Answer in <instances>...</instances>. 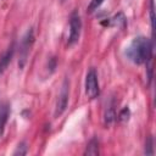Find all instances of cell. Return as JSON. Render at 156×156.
<instances>
[{"mask_svg": "<svg viewBox=\"0 0 156 156\" xmlns=\"http://www.w3.org/2000/svg\"><path fill=\"white\" fill-rule=\"evenodd\" d=\"M154 50V41L146 37H136L126 48V56L129 61L135 65H143L151 61Z\"/></svg>", "mask_w": 156, "mask_h": 156, "instance_id": "cell-1", "label": "cell"}, {"mask_svg": "<svg viewBox=\"0 0 156 156\" xmlns=\"http://www.w3.org/2000/svg\"><path fill=\"white\" fill-rule=\"evenodd\" d=\"M80 30H82V20L79 12L74 10L69 16V35L67 40L68 46H72L78 41L80 37Z\"/></svg>", "mask_w": 156, "mask_h": 156, "instance_id": "cell-2", "label": "cell"}, {"mask_svg": "<svg viewBox=\"0 0 156 156\" xmlns=\"http://www.w3.org/2000/svg\"><path fill=\"white\" fill-rule=\"evenodd\" d=\"M100 93L98 73L95 68H90L85 76V94L89 99H95Z\"/></svg>", "mask_w": 156, "mask_h": 156, "instance_id": "cell-3", "label": "cell"}, {"mask_svg": "<svg viewBox=\"0 0 156 156\" xmlns=\"http://www.w3.org/2000/svg\"><path fill=\"white\" fill-rule=\"evenodd\" d=\"M68 93H69V88H68V82L67 79L63 80L62 83V87H61V90L58 93V96H57V100H56V105H55V117H58L61 116L66 107H67V104H68Z\"/></svg>", "mask_w": 156, "mask_h": 156, "instance_id": "cell-4", "label": "cell"}, {"mask_svg": "<svg viewBox=\"0 0 156 156\" xmlns=\"http://www.w3.org/2000/svg\"><path fill=\"white\" fill-rule=\"evenodd\" d=\"M33 41H34L33 29L29 28V29L27 30V33L24 34V37H23V39H22V41H21V46H20V52H21V63H20V66H21V67H22V66L24 65V62H26V58H27V56H28V54H29V50H30V46H32Z\"/></svg>", "mask_w": 156, "mask_h": 156, "instance_id": "cell-5", "label": "cell"}, {"mask_svg": "<svg viewBox=\"0 0 156 156\" xmlns=\"http://www.w3.org/2000/svg\"><path fill=\"white\" fill-rule=\"evenodd\" d=\"M9 117H10V104L7 101H4L0 104V138L5 132V127L9 121Z\"/></svg>", "mask_w": 156, "mask_h": 156, "instance_id": "cell-6", "label": "cell"}, {"mask_svg": "<svg viewBox=\"0 0 156 156\" xmlns=\"http://www.w3.org/2000/svg\"><path fill=\"white\" fill-rule=\"evenodd\" d=\"M13 54H15V45L11 44V46L0 57V73H2L7 68V66L10 65V62H11V60L13 57Z\"/></svg>", "mask_w": 156, "mask_h": 156, "instance_id": "cell-7", "label": "cell"}, {"mask_svg": "<svg viewBox=\"0 0 156 156\" xmlns=\"http://www.w3.org/2000/svg\"><path fill=\"white\" fill-rule=\"evenodd\" d=\"M115 117H116V111H115V105L113 102L108 104L106 106V110H105V113H104V121H105V124L108 126L111 124L113 121H115Z\"/></svg>", "mask_w": 156, "mask_h": 156, "instance_id": "cell-8", "label": "cell"}, {"mask_svg": "<svg viewBox=\"0 0 156 156\" xmlns=\"http://www.w3.org/2000/svg\"><path fill=\"white\" fill-rule=\"evenodd\" d=\"M85 155H98L99 154V143L96 139H91L89 144L87 145V150L84 152Z\"/></svg>", "mask_w": 156, "mask_h": 156, "instance_id": "cell-9", "label": "cell"}, {"mask_svg": "<svg viewBox=\"0 0 156 156\" xmlns=\"http://www.w3.org/2000/svg\"><path fill=\"white\" fill-rule=\"evenodd\" d=\"M150 24H151V32H152V38L155 37V6H154V0H150Z\"/></svg>", "mask_w": 156, "mask_h": 156, "instance_id": "cell-10", "label": "cell"}, {"mask_svg": "<svg viewBox=\"0 0 156 156\" xmlns=\"http://www.w3.org/2000/svg\"><path fill=\"white\" fill-rule=\"evenodd\" d=\"M104 2V0H90V4L88 5V12H94L100 7V5Z\"/></svg>", "mask_w": 156, "mask_h": 156, "instance_id": "cell-11", "label": "cell"}, {"mask_svg": "<svg viewBox=\"0 0 156 156\" xmlns=\"http://www.w3.org/2000/svg\"><path fill=\"white\" fill-rule=\"evenodd\" d=\"M27 145L24 141H22L21 144L17 145V149L13 151V155H26L27 154Z\"/></svg>", "mask_w": 156, "mask_h": 156, "instance_id": "cell-12", "label": "cell"}, {"mask_svg": "<svg viewBox=\"0 0 156 156\" xmlns=\"http://www.w3.org/2000/svg\"><path fill=\"white\" fill-rule=\"evenodd\" d=\"M152 145H154L152 136H149L147 140H146V143H145V154H146V155H152V154H154Z\"/></svg>", "mask_w": 156, "mask_h": 156, "instance_id": "cell-13", "label": "cell"}, {"mask_svg": "<svg viewBox=\"0 0 156 156\" xmlns=\"http://www.w3.org/2000/svg\"><path fill=\"white\" fill-rule=\"evenodd\" d=\"M118 118H119V121H127V119L129 118V108H128V107H124V108L119 112Z\"/></svg>", "mask_w": 156, "mask_h": 156, "instance_id": "cell-14", "label": "cell"}]
</instances>
